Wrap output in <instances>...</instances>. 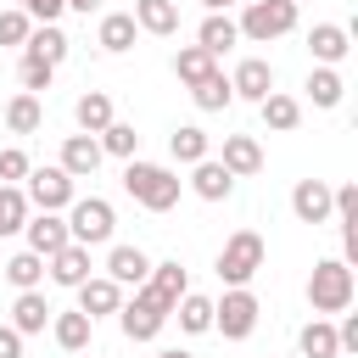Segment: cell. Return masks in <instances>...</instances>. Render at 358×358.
<instances>
[{
    "mask_svg": "<svg viewBox=\"0 0 358 358\" xmlns=\"http://www.w3.org/2000/svg\"><path fill=\"white\" fill-rule=\"evenodd\" d=\"M28 224V196L17 185H0V235H17Z\"/></svg>",
    "mask_w": 358,
    "mask_h": 358,
    "instance_id": "obj_35",
    "label": "cell"
},
{
    "mask_svg": "<svg viewBox=\"0 0 358 358\" xmlns=\"http://www.w3.org/2000/svg\"><path fill=\"white\" fill-rule=\"evenodd\" d=\"M235 39H241V28H235V22L224 17V11H207V22H201L196 45H201V50H213V56H224V50H229Z\"/></svg>",
    "mask_w": 358,
    "mask_h": 358,
    "instance_id": "obj_25",
    "label": "cell"
},
{
    "mask_svg": "<svg viewBox=\"0 0 358 358\" xmlns=\"http://www.w3.org/2000/svg\"><path fill=\"white\" fill-rule=\"evenodd\" d=\"M201 6H207V11H229L235 0H201Z\"/></svg>",
    "mask_w": 358,
    "mask_h": 358,
    "instance_id": "obj_44",
    "label": "cell"
},
{
    "mask_svg": "<svg viewBox=\"0 0 358 358\" xmlns=\"http://www.w3.org/2000/svg\"><path fill=\"white\" fill-rule=\"evenodd\" d=\"M296 347H302L308 358H336V352H341V341H336V324H324V319H313V324H302V336H296Z\"/></svg>",
    "mask_w": 358,
    "mask_h": 358,
    "instance_id": "obj_30",
    "label": "cell"
},
{
    "mask_svg": "<svg viewBox=\"0 0 358 358\" xmlns=\"http://www.w3.org/2000/svg\"><path fill=\"white\" fill-rule=\"evenodd\" d=\"M134 145H140V134H134V123H106L101 129V151H112V157H134Z\"/></svg>",
    "mask_w": 358,
    "mask_h": 358,
    "instance_id": "obj_37",
    "label": "cell"
},
{
    "mask_svg": "<svg viewBox=\"0 0 358 358\" xmlns=\"http://www.w3.org/2000/svg\"><path fill=\"white\" fill-rule=\"evenodd\" d=\"M145 34H173L179 28V6L173 0H134V11H129Z\"/></svg>",
    "mask_w": 358,
    "mask_h": 358,
    "instance_id": "obj_23",
    "label": "cell"
},
{
    "mask_svg": "<svg viewBox=\"0 0 358 358\" xmlns=\"http://www.w3.org/2000/svg\"><path fill=\"white\" fill-rule=\"evenodd\" d=\"M0 358H22V336L11 324H0Z\"/></svg>",
    "mask_w": 358,
    "mask_h": 358,
    "instance_id": "obj_42",
    "label": "cell"
},
{
    "mask_svg": "<svg viewBox=\"0 0 358 358\" xmlns=\"http://www.w3.org/2000/svg\"><path fill=\"white\" fill-rule=\"evenodd\" d=\"M117 324H123V336H129V341H151V336L168 324V308H162L145 285H134V302H123V308H117Z\"/></svg>",
    "mask_w": 358,
    "mask_h": 358,
    "instance_id": "obj_8",
    "label": "cell"
},
{
    "mask_svg": "<svg viewBox=\"0 0 358 358\" xmlns=\"http://www.w3.org/2000/svg\"><path fill=\"white\" fill-rule=\"evenodd\" d=\"M45 263H50V280L56 285H84L90 280V246H78V241H67L62 252H50Z\"/></svg>",
    "mask_w": 358,
    "mask_h": 358,
    "instance_id": "obj_14",
    "label": "cell"
},
{
    "mask_svg": "<svg viewBox=\"0 0 358 358\" xmlns=\"http://www.w3.org/2000/svg\"><path fill=\"white\" fill-rule=\"evenodd\" d=\"M308 95H313V106H341V73L336 67H313L308 73Z\"/></svg>",
    "mask_w": 358,
    "mask_h": 358,
    "instance_id": "obj_36",
    "label": "cell"
},
{
    "mask_svg": "<svg viewBox=\"0 0 358 358\" xmlns=\"http://www.w3.org/2000/svg\"><path fill=\"white\" fill-rule=\"evenodd\" d=\"M190 95H196V106H201V112H224V106L235 101V90H229V78H224L218 67H213V73H207L201 84H190Z\"/></svg>",
    "mask_w": 358,
    "mask_h": 358,
    "instance_id": "obj_28",
    "label": "cell"
},
{
    "mask_svg": "<svg viewBox=\"0 0 358 358\" xmlns=\"http://www.w3.org/2000/svg\"><path fill=\"white\" fill-rule=\"evenodd\" d=\"M39 123H45V106H39V95H28V90H22V95L6 106V129H11V134H34Z\"/></svg>",
    "mask_w": 358,
    "mask_h": 358,
    "instance_id": "obj_29",
    "label": "cell"
},
{
    "mask_svg": "<svg viewBox=\"0 0 358 358\" xmlns=\"http://www.w3.org/2000/svg\"><path fill=\"white\" fill-rule=\"evenodd\" d=\"M73 291H78V313H90V319H101V313H117V308H123L117 280H84V285H73Z\"/></svg>",
    "mask_w": 358,
    "mask_h": 358,
    "instance_id": "obj_18",
    "label": "cell"
},
{
    "mask_svg": "<svg viewBox=\"0 0 358 358\" xmlns=\"http://www.w3.org/2000/svg\"><path fill=\"white\" fill-rule=\"evenodd\" d=\"M257 106H263V123H268L274 134H291V129L302 123V106H296V95H280V90H268Z\"/></svg>",
    "mask_w": 358,
    "mask_h": 358,
    "instance_id": "obj_21",
    "label": "cell"
},
{
    "mask_svg": "<svg viewBox=\"0 0 358 358\" xmlns=\"http://www.w3.org/2000/svg\"><path fill=\"white\" fill-rule=\"evenodd\" d=\"M145 274H151V257H145L140 246H112L106 280H117V285H145Z\"/></svg>",
    "mask_w": 358,
    "mask_h": 358,
    "instance_id": "obj_17",
    "label": "cell"
},
{
    "mask_svg": "<svg viewBox=\"0 0 358 358\" xmlns=\"http://www.w3.org/2000/svg\"><path fill=\"white\" fill-rule=\"evenodd\" d=\"M50 330H56V341H62L67 352H84V347H90V330H95V319L73 308V313H56V324H50Z\"/></svg>",
    "mask_w": 358,
    "mask_h": 358,
    "instance_id": "obj_27",
    "label": "cell"
},
{
    "mask_svg": "<svg viewBox=\"0 0 358 358\" xmlns=\"http://www.w3.org/2000/svg\"><path fill=\"white\" fill-rule=\"evenodd\" d=\"M235 28H241L246 39H257V45H268V39H280V34L296 28V0H252Z\"/></svg>",
    "mask_w": 358,
    "mask_h": 358,
    "instance_id": "obj_4",
    "label": "cell"
},
{
    "mask_svg": "<svg viewBox=\"0 0 358 358\" xmlns=\"http://www.w3.org/2000/svg\"><path fill=\"white\" fill-rule=\"evenodd\" d=\"M173 313H179V324H185L190 336L213 330V302H207V296H196V291H185V296L173 302Z\"/></svg>",
    "mask_w": 358,
    "mask_h": 358,
    "instance_id": "obj_32",
    "label": "cell"
},
{
    "mask_svg": "<svg viewBox=\"0 0 358 358\" xmlns=\"http://www.w3.org/2000/svg\"><path fill=\"white\" fill-rule=\"evenodd\" d=\"M17 179H28V157L11 145V151H0V185H17Z\"/></svg>",
    "mask_w": 358,
    "mask_h": 358,
    "instance_id": "obj_40",
    "label": "cell"
},
{
    "mask_svg": "<svg viewBox=\"0 0 358 358\" xmlns=\"http://www.w3.org/2000/svg\"><path fill=\"white\" fill-rule=\"evenodd\" d=\"M168 151H173L179 162H201V157H207V129H196V123H179V129L168 134Z\"/></svg>",
    "mask_w": 358,
    "mask_h": 358,
    "instance_id": "obj_31",
    "label": "cell"
},
{
    "mask_svg": "<svg viewBox=\"0 0 358 358\" xmlns=\"http://www.w3.org/2000/svg\"><path fill=\"white\" fill-rule=\"evenodd\" d=\"M17 73H22V90H28V95L50 90V78H56V67H50V62H39V56H22V67H17Z\"/></svg>",
    "mask_w": 358,
    "mask_h": 358,
    "instance_id": "obj_38",
    "label": "cell"
},
{
    "mask_svg": "<svg viewBox=\"0 0 358 358\" xmlns=\"http://www.w3.org/2000/svg\"><path fill=\"white\" fill-rule=\"evenodd\" d=\"M73 117H78L84 134H101V129L112 123V95H106V90H84L78 106H73Z\"/></svg>",
    "mask_w": 358,
    "mask_h": 358,
    "instance_id": "obj_20",
    "label": "cell"
},
{
    "mask_svg": "<svg viewBox=\"0 0 358 358\" xmlns=\"http://www.w3.org/2000/svg\"><path fill=\"white\" fill-rule=\"evenodd\" d=\"M101 157H106V151H101L95 134H67V140H62V168H67L73 179H90V173L101 168Z\"/></svg>",
    "mask_w": 358,
    "mask_h": 358,
    "instance_id": "obj_9",
    "label": "cell"
},
{
    "mask_svg": "<svg viewBox=\"0 0 358 358\" xmlns=\"http://www.w3.org/2000/svg\"><path fill=\"white\" fill-rule=\"evenodd\" d=\"M39 213H62L73 207V173L56 162V168H28V190H22Z\"/></svg>",
    "mask_w": 358,
    "mask_h": 358,
    "instance_id": "obj_7",
    "label": "cell"
},
{
    "mask_svg": "<svg viewBox=\"0 0 358 358\" xmlns=\"http://www.w3.org/2000/svg\"><path fill=\"white\" fill-rule=\"evenodd\" d=\"M22 229H28V252H39V257H50V252H62V246L73 241V235H67V218H56V213L28 218Z\"/></svg>",
    "mask_w": 358,
    "mask_h": 358,
    "instance_id": "obj_13",
    "label": "cell"
},
{
    "mask_svg": "<svg viewBox=\"0 0 358 358\" xmlns=\"http://www.w3.org/2000/svg\"><path fill=\"white\" fill-rule=\"evenodd\" d=\"M235 179H246V173H257L263 168V145L252 140V134H224V157H218Z\"/></svg>",
    "mask_w": 358,
    "mask_h": 358,
    "instance_id": "obj_16",
    "label": "cell"
},
{
    "mask_svg": "<svg viewBox=\"0 0 358 358\" xmlns=\"http://www.w3.org/2000/svg\"><path fill=\"white\" fill-rule=\"evenodd\" d=\"M123 190H129L145 213H168V207L179 201V173H168L162 162H134V157H129V168H123Z\"/></svg>",
    "mask_w": 358,
    "mask_h": 358,
    "instance_id": "obj_1",
    "label": "cell"
},
{
    "mask_svg": "<svg viewBox=\"0 0 358 358\" xmlns=\"http://www.w3.org/2000/svg\"><path fill=\"white\" fill-rule=\"evenodd\" d=\"M291 213H296L302 224H324V218H330V185H324V179H296Z\"/></svg>",
    "mask_w": 358,
    "mask_h": 358,
    "instance_id": "obj_10",
    "label": "cell"
},
{
    "mask_svg": "<svg viewBox=\"0 0 358 358\" xmlns=\"http://www.w3.org/2000/svg\"><path fill=\"white\" fill-rule=\"evenodd\" d=\"M213 62H218L213 50H201V45H185V50L173 56V73H179L185 84H201V78L213 73Z\"/></svg>",
    "mask_w": 358,
    "mask_h": 358,
    "instance_id": "obj_33",
    "label": "cell"
},
{
    "mask_svg": "<svg viewBox=\"0 0 358 358\" xmlns=\"http://www.w3.org/2000/svg\"><path fill=\"white\" fill-rule=\"evenodd\" d=\"M196 173H190V190L201 196V201H224L229 190H235V173L224 168V162H213V157H201V162H190Z\"/></svg>",
    "mask_w": 358,
    "mask_h": 358,
    "instance_id": "obj_12",
    "label": "cell"
},
{
    "mask_svg": "<svg viewBox=\"0 0 358 358\" xmlns=\"http://www.w3.org/2000/svg\"><path fill=\"white\" fill-rule=\"evenodd\" d=\"M67 6H73V11H84V17H90V11H101V0H67Z\"/></svg>",
    "mask_w": 358,
    "mask_h": 358,
    "instance_id": "obj_43",
    "label": "cell"
},
{
    "mask_svg": "<svg viewBox=\"0 0 358 358\" xmlns=\"http://www.w3.org/2000/svg\"><path fill=\"white\" fill-rule=\"evenodd\" d=\"M229 90H235V95H246V101H263V95L274 90V67H268L263 56H246V62L235 67V78H229Z\"/></svg>",
    "mask_w": 358,
    "mask_h": 358,
    "instance_id": "obj_15",
    "label": "cell"
},
{
    "mask_svg": "<svg viewBox=\"0 0 358 358\" xmlns=\"http://www.w3.org/2000/svg\"><path fill=\"white\" fill-rule=\"evenodd\" d=\"M112 229H117L112 201H101V196L73 201V213H67V235H73L78 246H101V241H112Z\"/></svg>",
    "mask_w": 358,
    "mask_h": 358,
    "instance_id": "obj_5",
    "label": "cell"
},
{
    "mask_svg": "<svg viewBox=\"0 0 358 358\" xmlns=\"http://www.w3.org/2000/svg\"><path fill=\"white\" fill-rule=\"evenodd\" d=\"M22 11H28V17H39V22H56V17L67 11V0H22Z\"/></svg>",
    "mask_w": 358,
    "mask_h": 358,
    "instance_id": "obj_41",
    "label": "cell"
},
{
    "mask_svg": "<svg viewBox=\"0 0 358 358\" xmlns=\"http://www.w3.org/2000/svg\"><path fill=\"white\" fill-rule=\"evenodd\" d=\"M213 330H224L229 341H246L257 330V296L246 285H229L224 302H213Z\"/></svg>",
    "mask_w": 358,
    "mask_h": 358,
    "instance_id": "obj_6",
    "label": "cell"
},
{
    "mask_svg": "<svg viewBox=\"0 0 358 358\" xmlns=\"http://www.w3.org/2000/svg\"><path fill=\"white\" fill-rule=\"evenodd\" d=\"M22 45H28V56H39V62H50V67H56V62L67 56V45H73V39H67L56 22H39V28H28V39H22Z\"/></svg>",
    "mask_w": 358,
    "mask_h": 358,
    "instance_id": "obj_19",
    "label": "cell"
},
{
    "mask_svg": "<svg viewBox=\"0 0 358 358\" xmlns=\"http://www.w3.org/2000/svg\"><path fill=\"white\" fill-rule=\"evenodd\" d=\"M257 268H263V235L257 229H235L224 241V252H218V280L224 285H246Z\"/></svg>",
    "mask_w": 358,
    "mask_h": 358,
    "instance_id": "obj_3",
    "label": "cell"
},
{
    "mask_svg": "<svg viewBox=\"0 0 358 358\" xmlns=\"http://www.w3.org/2000/svg\"><path fill=\"white\" fill-rule=\"evenodd\" d=\"M145 291H151V296H157V302L173 313V302L190 291V280H185V263H179V257H173V263H151V274H145Z\"/></svg>",
    "mask_w": 358,
    "mask_h": 358,
    "instance_id": "obj_11",
    "label": "cell"
},
{
    "mask_svg": "<svg viewBox=\"0 0 358 358\" xmlns=\"http://www.w3.org/2000/svg\"><path fill=\"white\" fill-rule=\"evenodd\" d=\"M308 302H313V313H347V302H352V263H341V257L313 263Z\"/></svg>",
    "mask_w": 358,
    "mask_h": 358,
    "instance_id": "obj_2",
    "label": "cell"
},
{
    "mask_svg": "<svg viewBox=\"0 0 358 358\" xmlns=\"http://www.w3.org/2000/svg\"><path fill=\"white\" fill-rule=\"evenodd\" d=\"M157 358H190V352H185V347H168V352H157Z\"/></svg>",
    "mask_w": 358,
    "mask_h": 358,
    "instance_id": "obj_45",
    "label": "cell"
},
{
    "mask_svg": "<svg viewBox=\"0 0 358 358\" xmlns=\"http://www.w3.org/2000/svg\"><path fill=\"white\" fill-rule=\"evenodd\" d=\"M308 50H313V62H341L347 56V28H336V22H319L313 34H308Z\"/></svg>",
    "mask_w": 358,
    "mask_h": 358,
    "instance_id": "obj_26",
    "label": "cell"
},
{
    "mask_svg": "<svg viewBox=\"0 0 358 358\" xmlns=\"http://www.w3.org/2000/svg\"><path fill=\"white\" fill-rule=\"evenodd\" d=\"M134 34H140V22H134L129 11H106V17H101V50H112V56H117V50H129V45H134Z\"/></svg>",
    "mask_w": 358,
    "mask_h": 358,
    "instance_id": "obj_24",
    "label": "cell"
},
{
    "mask_svg": "<svg viewBox=\"0 0 358 358\" xmlns=\"http://www.w3.org/2000/svg\"><path fill=\"white\" fill-rule=\"evenodd\" d=\"M45 324H50V302H45L39 291H22L17 308H11V330H17V336H34V330H45Z\"/></svg>",
    "mask_w": 358,
    "mask_h": 358,
    "instance_id": "obj_22",
    "label": "cell"
},
{
    "mask_svg": "<svg viewBox=\"0 0 358 358\" xmlns=\"http://www.w3.org/2000/svg\"><path fill=\"white\" fill-rule=\"evenodd\" d=\"M28 28H34V22H28V11H22V6H17V11H0V45H22V39H28Z\"/></svg>",
    "mask_w": 358,
    "mask_h": 358,
    "instance_id": "obj_39",
    "label": "cell"
},
{
    "mask_svg": "<svg viewBox=\"0 0 358 358\" xmlns=\"http://www.w3.org/2000/svg\"><path fill=\"white\" fill-rule=\"evenodd\" d=\"M6 280H11L17 291H34V285L45 280V257H39V252H17V257L6 263Z\"/></svg>",
    "mask_w": 358,
    "mask_h": 358,
    "instance_id": "obj_34",
    "label": "cell"
}]
</instances>
